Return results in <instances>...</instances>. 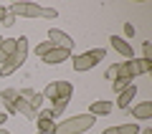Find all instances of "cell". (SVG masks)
<instances>
[{
    "mask_svg": "<svg viewBox=\"0 0 152 134\" xmlns=\"http://www.w3.org/2000/svg\"><path fill=\"white\" fill-rule=\"evenodd\" d=\"M94 122H96V117H91V114H79V117H71L66 122L56 124L53 134H81L86 129H91Z\"/></svg>",
    "mask_w": 152,
    "mask_h": 134,
    "instance_id": "cell-1",
    "label": "cell"
},
{
    "mask_svg": "<svg viewBox=\"0 0 152 134\" xmlns=\"http://www.w3.org/2000/svg\"><path fill=\"white\" fill-rule=\"evenodd\" d=\"M5 15H8V10H5L3 5H0V23H3V18H5Z\"/></svg>",
    "mask_w": 152,
    "mask_h": 134,
    "instance_id": "cell-27",
    "label": "cell"
},
{
    "mask_svg": "<svg viewBox=\"0 0 152 134\" xmlns=\"http://www.w3.org/2000/svg\"><path fill=\"white\" fill-rule=\"evenodd\" d=\"M124 36H127V38L134 36V25H132V23H127V25H124Z\"/></svg>",
    "mask_w": 152,
    "mask_h": 134,
    "instance_id": "cell-24",
    "label": "cell"
},
{
    "mask_svg": "<svg viewBox=\"0 0 152 134\" xmlns=\"http://www.w3.org/2000/svg\"><path fill=\"white\" fill-rule=\"evenodd\" d=\"M69 56H71V51H66V48H51L48 53L43 56V61L46 63H64V61H69Z\"/></svg>",
    "mask_w": 152,
    "mask_h": 134,
    "instance_id": "cell-9",
    "label": "cell"
},
{
    "mask_svg": "<svg viewBox=\"0 0 152 134\" xmlns=\"http://www.w3.org/2000/svg\"><path fill=\"white\" fill-rule=\"evenodd\" d=\"M36 124H38V134H53L56 124H53V117H51V109L38 111L36 114Z\"/></svg>",
    "mask_w": 152,
    "mask_h": 134,
    "instance_id": "cell-7",
    "label": "cell"
},
{
    "mask_svg": "<svg viewBox=\"0 0 152 134\" xmlns=\"http://www.w3.org/2000/svg\"><path fill=\"white\" fill-rule=\"evenodd\" d=\"M26 53H28V38L20 36V38H15V53L0 66V74H3V76H10L13 71H18L23 66V61H26Z\"/></svg>",
    "mask_w": 152,
    "mask_h": 134,
    "instance_id": "cell-2",
    "label": "cell"
},
{
    "mask_svg": "<svg viewBox=\"0 0 152 134\" xmlns=\"http://www.w3.org/2000/svg\"><path fill=\"white\" fill-rule=\"evenodd\" d=\"M104 56H107V51H104V48L86 51V53H81V56H76V58H74V68L76 71H89V68H94Z\"/></svg>",
    "mask_w": 152,
    "mask_h": 134,
    "instance_id": "cell-3",
    "label": "cell"
},
{
    "mask_svg": "<svg viewBox=\"0 0 152 134\" xmlns=\"http://www.w3.org/2000/svg\"><path fill=\"white\" fill-rule=\"evenodd\" d=\"M13 53H15V41H5L3 38V43H0V66L5 63Z\"/></svg>",
    "mask_w": 152,
    "mask_h": 134,
    "instance_id": "cell-14",
    "label": "cell"
},
{
    "mask_svg": "<svg viewBox=\"0 0 152 134\" xmlns=\"http://www.w3.org/2000/svg\"><path fill=\"white\" fill-rule=\"evenodd\" d=\"M140 134H152V129H150V127H147V129H142V132H140Z\"/></svg>",
    "mask_w": 152,
    "mask_h": 134,
    "instance_id": "cell-29",
    "label": "cell"
},
{
    "mask_svg": "<svg viewBox=\"0 0 152 134\" xmlns=\"http://www.w3.org/2000/svg\"><path fill=\"white\" fill-rule=\"evenodd\" d=\"M142 53H145V56H142L145 61H152V43H150V41H145V46H142Z\"/></svg>",
    "mask_w": 152,
    "mask_h": 134,
    "instance_id": "cell-21",
    "label": "cell"
},
{
    "mask_svg": "<svg viewBox=\"0 0 152 134\" xmlns=\"http://www.w3.org/2000/svg\"><path fill=\"white\" fill-rule=\"evenodd\" d=\"M48 41L53 43L56 48H66V51L74 48V41H71V36H69V33H64V31H58V28H51V31H48Z\"/></svg>",
    "mask_w": 152,
    "mask_h": 134,
    "instance_id": "cell-6",
    "label": "cell"
},
{
    "mask_svg": "<svg viewBox=\"0 0 152 134\" xmlns=\"http://www.w3.org/2000/svg\"><path fill=\"white\" fill-rule=\"evenodd\" d=\"M132 117L140 119V122H147V119H152V101H142V104H137V106L132 109Z\"/></svg>",
    "mask_w": 152,
    "mask_h": 134,
    "instance_id": "cell-11",
    "label": "cell"
},
{
    "mask_svg": "<svg viewBox=\"0 0 152 134\" xmlns=\"http://www.w3.org/2000/svg\"><path fill=\"white\" fill-rule=\"evenodd\" d=\"M0 43H3V38H0Z\"/></svg>",
    "mask_w": 152,
    "mask_h": 134,
    "instance_id": "cell-31",
    "label": "cell"
},
{
    "mask_svg": "<svg viewBox=\"0 0 152 134\" xmlns=\"http://www.w3.org/2000/svg\"><path fill=\"white\" fill-rule=\"evenodd\" d=\"M140 132V127H137L134 122H129V124H122L119 127V134H137Z\"/></svg>",
    "mask_w": 152,
    "mask_h": 134,
    "instance_id": "cell-18",
    "label": "cell"
},
{
    "mask_svg": "<svg viewBox=\"0 0 152 134\" xmlns=\"http://www.w3.org/2000/svg\"><path fill=\"white\" fill-rule=\"evenodd\" d=\"M56 15H58V13H56L53 8H43V10H41V18H48V20H53Z\"/></svg>",
    "mask_w": 152,
    "mask_h": 134,
    "instance_id": "cell-22",
    "label": "cell"
},
{
    "mask_svg": "<svg viewBox=\"0 0 152 134\" xmlns=\"http://www.w3.org/2000/svg\"><path fill=\"white\" fill-rule=\"evenodd\" d=\"M0 134H10V132H8V129H3V127H0Z\"/></svg>",
    "mask_w": 152,
    "mask_h": 134,
    "instance_id": "cell-30",
    "label": "cell"
},
{
    "mask_svg": "<svg viewBox=\"0 0 152 134\" xmlns=\"http://www.w3.org/2000/svg\"><path fill=\"white\" fill-rule=\"evenodd\" d=\"M129 86V81H122V79H117L114 81V91H122V89H127Z\"/></svg>",
    "mask_w": 152,
    "mask_h": 134,
    "instance_id": "cell-23",
    "label": "cell"
},
{
    "mask_svg": "<svg viewBox=\"0 0 152 134\" xmlns=\"http://www.w3.org/2000/svg\"><path fill=\"white\" fill-rule=\"evenodd\" d=\"M51 48H53V43H51V41H43V43H38V46H36V53L41 56V58H43V56L48 53Z\"/></svg>",
    "mask_w": 152,
    "mask_h": 134,
    "instance_id": "cell-17",
    "label": "cell"
},
{
    "mask_svg": "<svg viewBox=\"0 0 152 134\" xmlns=\"http://www.w3.org/2000/svg\"><path fill=\"white\" fill-rule=\"evenodd\" d=\"M15 111H18V114H23V117H28V119H36V114H38L36 109H33L31 104L26 101V99H20V96L15 99Z\"/></svg>",
    "mask_w": 152,
    "mask_h": 134,
    "instance_id": "cell-13",
    "label": "cell"
},
{
    "mask_svg": "<svg viewBox=\"0 0 152 134\" xmlns=\"http://www.w3.org/2000/svg\"><path fill=\"white\" fill-rule=\"evenodd\" d=\"M107 79H109V81H117V79H119V63L107 68Z\"/></svg>",
    "mask_w": 152,
    "mask_h": 134,
    "instance_id": "cell-20",
    "label": "cell"
},
{
    "mask_svg": "<svg viewBox=\"0 0 152 134\" xmlns=\"http://www.w3.org/2000/svg\"><path fill=\"white\" fill-rule=\"evenodd\" d=\"M112 48L119 56H124V58H132V43L124 41L122 36H112Z\"/></svg>",
    "mask_w": 152,
    "mask_h": 134,
    "instance_id": "cell-8",
    "label": "cell"
},
{
    "mask_svg": "<svg viewBox=\"0 0 152 134\" xmlns=\"http://www.w3.org/2000/svg\"><path fill=\"white\" fill-rule=\"evenodd\" d=\"M43 101H46V99H43V94H33V96L28 99V104H31V106L36 109V111L41 109V104H43Z\"/></svg>",
    "mask_w": 152,
    "mask_h": 134,
    "instance_id": "cell-19",
    "label": "cell"
},
{
    "mask_svg": "<svg viewBox=\"0 0 152 134\" xmlns=\"http://www.w3.org/2000/svg\"><path fill=\"white\" fill-rule=\"evenodd\" d=\"M102 134H119V127H109V129H104Z\"/></svg>",
    "mask_w": 152,
    "mask_h": 134,
    "instance_id": "cell-26",
    "label": "cell"
},
{
    "mask_svg": "<svg viewBox=\"0 0 152 134\" xmlns=\"http://www.w3.org/2000/svg\"><path fill=\"white\" fill-rule=\"evenodd\" d=\"M134 94H137V86H134V84H129L127 89H122L117 106H119V109H129V104H132V99H134Z\"/></svg>",
    "mask_w": 152,
    "mask_h": 134,
    "instance_id": "cell-10",
    "label": "cell"
},
{
    "mask_svg": "<svg viewBox=\"0 0 152 134\" xmlns=\"http://www.w3.org/2000/svg\"><path fill=\"white\" fill-rule=\"evenodd\" d=\"M0 99H3V104H5V109L10 114H18L15 111V99H18V91L15 89H3L0 91Z\"/></svg>",
    "mask_w": 152,
    "mask_h": 134,
    "instance_id": "cell-12",
    "label": "cell"
},
{
    "mask_svg": "<svg viewBox=\"0 0 152 134\" xmlns=\"http://www.w3.org/2000/svg\"><path fill=\"white\" fill-rule=\"evenodd\" d=\"M43 8L36 5V3H15L10 5V15H26V18H41Z\"/></svg>",
    "mask_w": 152,
    "mask_h": 134,
    "instance_id": "cell-5",
    "label": "cell"
},
{
    "mask_svg": "<svg viewBox=\"0 0 152 134\" xmlns=\"http://www.w3.org/2000/svg\"><path fill=\"white\" fill-rule=\"evenodd\" d=\"M3 23H5V25H8V28H10V25H13V23H15V15H10V13H8V15H5V18H3Z\"/></svg>",
    "mask_w": 152,
    "mask_h": 134,
    "instance_id": "cell-25",
    "label": "cell"
},
{
    "mask_svg": "<svg viewBox=\"0 0 152 134\" xmlns=\"http://www.w3.org/2000/svg\"><path fill=\"white\" fill-rule=\"evenodd\" d=\"M112 111V101H91V117H104Z\"/></svg>",
    "mask_w": 152,
    "mask_h": 134,
    "instance_id": "cell-15",
    "label": "cell"
},
{
    "mask_svg": "<svg viewBox=\"0 0 152 134\" xmlns=\"http://www.w3.org/2000/svg\"><path fill=\"white\" fill-rule=\"evenodd\" d=\"M66 104H69V99H56L53 106H51V117H58V114L66 109Z\"/></svg>",
    "mask_w": 152,
    "mask_h": 134,
    "instance_id": "cell-16",
    "label": "cell"
},
{
    "mask_svg": "<svg viewBox=\"0 0 152 134\" xmlns=\"http://www.w3.org/2000/svg\"><path fill=\"white\" fill-rule=\"evenodd\" d=\"M5 122H8V117H5V114H0V127H3Z\"/></svg>",
    "mask_w": 152,
    "mask_h": 134,
    "instance_id": "cell-28",
    "label": "cell"
},
{
    "mask_svg": "<svg viewBox=\"0 0 152 134\" xmlns=\"http://www.w3.org/2000/svg\"><path fill=\"white\" fill-rule=\"evenodd\" d=\"M71 94H74V86L69 81H53V84L46 86L43 99H51V101H56V99H71Z\"/></svg>",
    "mask_w": 152,
    "mask_h": 134,
    "instance_id": "cell-4",
    "label": "cell"
}]
</instances>
